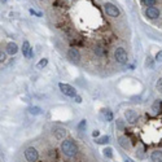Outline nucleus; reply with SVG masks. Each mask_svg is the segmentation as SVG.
<instances>
[{
  "mask_svg": "<svg viewBox=\"0 0 162 162\" xmlns=\"http://www.w3.org/2000/svg\"><path fill=\"white\" fill-rule=\"evenodd\" d=\"M153 162H162V152L161 151H154L151 156Z\"/></svg>",
  "mask_w": 162,
  "mask_h": 162,
  "instance_id": "obj_12",
  "label": "nucleus"
},
{
  "mask_svg": "<svg viewBox=\"0 0 162 162\" xmlns=\"http://www.w3.org/2000/svg\"><path fill=\"white\" fill-rule=\"evenodd\" d=\"M67 56H69V59L73 62H79V60H80V53L77 48H70L69 52H67Z\"/></svg>",
  "mask_w": 162,
  "mask_h": 162,
  "instance_id": "obj_8",
  "label": "nucleus"
},
{
  "mask_svg": "<svg viewBox=\"0 0 162 162\" xmlns=\"http://www.w3.org/2000/svg\"><path fill=\"white\" fill-rule=\"evenodd\" d=\"M4 60H5V53H4L3 51H2V53H0V61H2V62H3Z\"/></svg>",
  "mask_w": 162,
  "mask_h": 162,
  "instance_id": "obj_26",
  "label": "nucleus"
},
{
  "mask_svg": "<svg viewBox=\"0 0 162 162\" xmlns=\"http://www.w3.org/2000/svg\"><path fill=\"white\" fill-rule=\"evenodd\" d=\"M156 3H157V0H143V4L147 5L148 8H149V7H153Z\"/></svg>",
  "mask_w": 162,
  "mask_h": 162,
  "instance_id": "obj_17",
  "label": "nucleus"
},
{
  "mask_svg": "<svg viewBox=\"0 0 162 162\" xmlns=\"http://www.w3.org/2000/svg\"><path fill=\"white\" fill-rule=\"evenodd\" d=\"M145 14H147L148 18H151V20H156V18L160 17V10L156 7H149L145 10Z\"/></svg>",
  "mask_w": 162,
  "mask_h": 162,
  "instance_id": "obj_7",
  "label": "nucleus"
},
{
  "mask_svg": "<svg viewBox=\"0 0 162 162\" xmlns=\"http://www.w3.org/2000/svg\"><path fill=\"white\" fill-rule=\"evenodd\" d=\"M74 99H75V101H77V103H82V97H80V96H78V95H77Z\"/></svg>",
  "mask_w": 162,
  "mask_h": 162,
  "instance_id": "obj_28",
  "label": "nucleus"
},
{
  "mask_svg": "<svg viewBox=\"0 0 162 162\" xmlns=\"http://www.w3.org/2000/svg\"><path fill=\"white\" fill-rule=\"evenodd\" d=\"M17 51H18V47H17L16 43L10 42V43H8V44H7V53H9V55L13 56V55L17 53Z\"/></svg>",
  "mask_w": 162,
  "mask_h": 162,
  "instance_id": "obj_10",
  "label": "nucleus"
},
{
  "mask_svg": "<svg viewBox=\"0 0 162 162\" xmlns=\"http://www.w3.org/2000/svg\"><path fill=\"white\" fill-rule=\"evenodd\" d=\"M55 136H56V139H59V140H65L66 130H64V128H57V130H55Z\"/></svg>",
  "mask_w": 162,
  "mask_h": 162,
  "instance_id": "obj_11",
  "label": "nucleus"
},
{
  "mask_svg": "<svg viewBox=\"0 0 162 162\" xmlns=\"http://www.w3.org/2000/svg\"><path fill=\"white\" fill-rule=\"evenodd\" d=\"M117 128H119V130H123L124 128V123L122 119H118L117 121Z\"/></svg>",
  "mask_w": 162,
  "mask_h": 162,
  "instance_id": "obj_21",
  "label": "nucleus"
},
{
  "mask_svg": "<svg viewBox=\"0 0 162 162\" xmlns=\"http://www.w3.org/2000/svg\"><path fill=\"white\" fill-rule=\"evenodd\" d=\"M47 64H48V60L47 59H42L39 62H38V69H43V67H46L47 66Z\"/></svg>",
  "mask_w": 162,
  "mask_h": 162,
  "instance_id": "obj_15",
  "label": "nucleus"
},
{
  "mask_svg": "<svg viewBox=\"0 0 162 162\" xmlns=\"http://www.w3.org/2000/svg\"><path fill=\"white\" fill-rule=\"evenodd\" d=\"M156 60H157L158 62H160V61H162V51H160L157 55H156Z\"/></svg>",
  "mask_w": 162,
  "mask_h": 162,
  "instance_id": "obj_25",
  "label": "nucleus"
},
{
  "mask_svg": "<svg viewBox=\"0 0 162 162\" xmlns=\"http://www.w3.org/2000/svg\"><path fill=\"white\" fill-rule=\"evenodd\" d=\"M158 109H160V101H156L154 105H153V110H154V113H157Z\"/></svg>",
  "mask_w": 162,
  "mask_h": 162,
  "instance_id": "obj_24",
  "label": "nucleus"
},
{
  "mask_svg": "<svg viewBox=\"0 0 162 162\" xmlns=\"http://www.w3.org/2000/svg\"><path fill=\"white\" fill-rule=\"evenodd\" d=\"M103 152H104V156H105V157H108V158H110L111 156H113V153H111V152H113V151H111V148H105Z\"/></svg>",
  "mask_w": 162,
  "mask_h": 162,
  "instance_id": "obj_18",
  "label": "nucleus"
},
{
  "mask_svg": "<svg viewBox=\"0 0 162 162\" xmlns=\"http://www.w3.org/2000/svg\"><path fill=\"white\" fill-rule=\"evenodd\" d=\"M157 91L160 93H162V79H160L158 82H157Z\"/></svg>",
  "mask_w": 162,
  "mask_h": 162,
  "instance_id": "obj_23",
  "label": "nucleus"
},
{
  "mask_svg": "<svg viewBox=\"0 0 162 162\" xmlns=\"http://www.w3.org/2000/svg\"><path fill=\"white\" fill-rule=\"evenodd\" d=\"M29 111L31 114H34V115H38V114H42V109L39 107H31L29 109Z\"/></svg>",
  "mask_w": 162,
  "mask_h": 162,
  "instance_id": "obj_14",
  "label": "nucleus"
},
{
  "mask_svg": "<svg viewBox=\"0 0 162 162\" xmlns=\"http://www.w3.org/2000/svg\"><path fill=\"white\" fill-rule=\"evenodd\" d=\"M25 157H26V160L29 162H36L38 158H39V153H38V151H36L35 148L30 147V148H27L26 151H25Z\"/></svg>",
  "mask_w": 162,
  "mask_h": 162,
  "instance_id": "obj_4",
  "label": "nucleus"
},
{
  "mask_svg": "<svg viewBox=\"0 0 162 162\" xmlns=\"http://www.w3.org/2000/svg\"><path fill=\"white\" fill-rule=\"evenodd\" d=\"M119 145L122 148H124V149L130 148V140H128L127 136H121V138H119Z\"/></svg>",
  "mask_w": 162,
  "mask_h": 162,
  "instance_id": "obj_13",
  "label": "nucleus"
},
{
  "mask_svg": "<svg viewBox=\"0 0 162 162\" xmlns=\"http://www.w3.org/2000/svg\"><path fill=\"white\" fill-rule=\"evenodd\" d=\"M61 151L67 157H74L78 153V147L73 140H64L61 143Z\"/></svg>",
  "mask_w": 162,
  "mask_h": 162,
  "instance_id": "obj_1",
  "label": "nucleus"
},
{
  "mask_svg": "<svg viewBox=\"0 0 162 162\" xmlns=\"http://www.w3.org/2000/svg\"><path fill=\"white\" fill-rule=\"evenodd\" d=\"M104 9L110 17H118V16H119V9H118L115 5L111 4V3H105Z\"/></svg>",
  "mask_w": 162,
  "mask_h": 162,
  "instance_id": "obj_5",
  "label": "nucleus"
},
{
  "mask_svg": "<svg viewBox=\"0 0 162 162\" xmlns=\"http://www.w3.org/2000/svg\"><path fill=\"white\" fill-rule=\"evenodd\" d=\"M108 140H109V136L104 135V136H101V138H99L96 140V143H97V144H105V143H108Z\"/></svg>",
  "mask_w": 162,
  "mask_h": 162,
  "instance_id": "obj_16",
  "label": "nucleus"
},
{
  "mask_svg": "<svg viewBox=\"0 0 162 162\" xmlns=\"http://www.w3.org/2000/svg\"><path fill=\"white\" fill-rule=\"evenodd\" d=\"M105 118H107V121H113V113L110 110H107L105 111Z\"/></svg>",
  "mask_w": 162,
  "mask_h": 162,
  "instance_id": "obj_19",
  "label": "nucleus"
},
{
  "mask_svg": "<svg viewBox=\"0 0 162 162\" xmlns=\"http://www.w3.org/2000/svg\"><path fill=\"white\" fill-rule=\"evenodd\" d=\"M99 135H100V132H99L97 130H96V131H93V132H92V136H93V138H97Z\"/></svg>",
  "mask_w": 162,
  "mask_h": 162,
  "instance_id": "obj_27",
  "label": "nucleus"
},
{
  "mask_svg": "<svg viewBox=\"0 0 162 162\" xmlns=\"http://www.w3.org/2000/svg\"><path fill=\"white\" fill-rule=\"evenodd\" d=\"M86 126H87L86 119H82V121H80V123L78 124V128L80 130V131H82V130H84V128H86Z\"/></svg>",
  "mask_w": 162,
  "mask_h": 162,
  "instance_id": "obj_20",
  "label": "nucleus"
},
{
  "mask_svg": "<svg viewBox=\"0 0 162 162\" xmlns=\"http://www.w3.org/2000/svg\"><path fill=\"white\" fill-rule=\"evenodd\" d=\"M114 59L117 60V62L119 64H126L127 62V52L124 51V48H117L114 51Z\"/></svg>",
  "mask_w": 162,
  "mask_h": 162,
  "instance_id": "obj_3",
  "label": "nucleus"
},
{
  "mask_svg": "<svg viewBox=\"0 0 162 162\" xmlns=\"http://www.w3.org/2000/svg\"><path fill=\"white\" fill-rule=\"evenodd\" d=\"M124 117L127 118V121H128L130 123H135L136 121H138V113H136L135 110H126Z\"/></svg>",
  "mask_w": 162,
  "mask_h": 162,
  "instance_id": "obj_9",
  "label": "nucleus"
},
{
  "mask_svg": "<svg viewBox=\"0 0 162 162\" xmlns=\"http://www.w3.org/2000/svg\"><path fill=\"white\" fill-rule=\"evenodd\" d=\"M59 87H60L61 92L64 93L65 96H69V97H75L77 96V91H75V88H74L73 86L67 84V83H60Z\"/></svg>",
  "mask_w": 162,
  "mask_h": 162,
  "instance_id": "obj_2",
  "label": "nucleus"
},
{
  "mask_svg": "<svg viewBox=\"0 0 162 162\" xmlns=\"http://www.w3.org/2000/svg\"><path fill=\"white\" fill-rule=\"evenodd\" d=\"M22 53L25 57H27V59H31L34 56V52H33V48L30 47V43L27 40H25L22 43Z\"/></svg>",
  "mask_w": 162,
  "mask_h": 162,
  "instance_id": "obj_6",
  "label": "nucleus"
},
{
  "mask_svg": "<svg viewBox=\"0 0 162 162\" xmlns=\"http://www.w3.org/2000/svg\"><path fill=\"white\" fill-rule=\"evenodd\" d=\"M145 64H147V66L151 67V69H153V67H154L153 61H152V59H151V57H148V59H147V62H145Z\"/></svg>",
  "mask_w": 162,
  "mask_h": 162,
  "instance_id": "obj_22",
  "label": "nucleus"
}]
</instances>
